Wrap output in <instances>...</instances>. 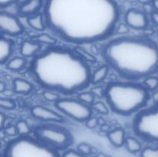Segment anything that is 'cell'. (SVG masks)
<instances>
[{
  "mask_svg": "<svg viewBox=\"0 0 158 157\" xmlns=\"http://www.w3.org/2000/svg\"><path fill=\"white\" fill-rule=\"evenodd\" d=\"M119 16L115 0H47L45 6L47 27L74 44L106 39L117 28Z\"/></svg>",
  "mask_w": 158,
  "mask_h": 157,
  "instance_id": "1",
  "label": "cell"
},
{
  "mask_svg": "<svg viewBox=\"0 0 158 157\" xmlns=\"http://www.w3.org/2000/svg\"><path fill=\"white\" fill-rule=\"evenodd\" d=\"M30 71L40 86L65 95L84 90L92 78L85 60L69 49L53 46L35 55Z\"/></svg>",
  "mask_w": 158,
  "mask_h": 157,
  "instance_id": "2",
  "label": "cell"
},
{
  "mask_svg": "<svg viewBox=\"0 0 158 157\" xmlns=\"http://www.w3.org/2000/svg\"><path fill=\"white\" fill-rule=\"evenodd\" d=\"M102 55L123 78L138 80L158 71V46L151 38L120 35L103 45Z\"/></svg>",
  "mask_w": 158,
  "mask_h": 157,
  "instance_id": "3",
  "label": "cell"
},
{
  "mask_svg": "<svg viewBox=\"0 0 158 157\" xmlns=\"http://www.w3.org/2000/svg\"><path fill=\"white\" fill-rule=\"evenodd\" d=\"M104 96L114 112L129 116L146 106L150 95L145 86L133 83L112 82L105 88Z\"/></svg>",
  "mask_w": 158,
  "mask_h": 157,
  "instance_id": "4",
  "label": "cell"
},
{
  "mask_svg": "<svg viewBox=\"0 0 158 157\" xmlns=\"http://www.w3.org/2000/svg\"><path fill=\"white\" fill-rule=\"evenodd\" d=\"M3 157H60V155L56 149L37 139L24 135L8 143Z\"/></svg>",
  "mask_w": 158,
  "mask_h": 157,
  "instance_id": "5",
  "label": "cell"
},
{
  "mask_svg": "<svg viewBox=\"0 0 158 157\" xmlns=\"http://www.w3.org/2000/svg\"><path fill=\"white\" fill-rule=\"evenodd\" d=\"M133 129L139 138L158 144V104L140 110L134 117Z\"/></svg>",
  "mask_w": 158,
  "mask_h": 157,
  "instance_id": "6",
  "label": "cell"
},
{
  "mask_svg": "<svg viewBox=\"0 0 158 157\" xmlns=\"http://www.w3.org/2000/svg\"><path fill=\"white\" fill-rule=\"evenodd\" d=\"M34 135L35 139L56 150L67 149L73 142V137L69 130L57 125L44 124L36 126Z\"/></svg>",
  "mask_w": 158,
  "mask_h": 157,
  "instance_id": "7",
  "label": "cell"
},
{
  "mask_svg": "<svg viewBox=\"0 0 158 157\" xmlns=\"http://www.w3.org/2000/svg\"><path fill=\"white\" fill-rule=\"evenodd\" d=\"M55 106L62 112L75 121L83 123L92 116V108L80 100L60 99Z\"/></svg>",
  "mask_w": 158,
  "mask_h": 157,
  "instance_id": "8",
  "label": "cell"
},
{
  "mask_svg": "<svg viewBox=\"0 0 158 157\" xmlns=\"http://www.w3.org/2000/svg\"><path fill=\"white\" fill-rule=\"evenodd\" d=\"M0 30L2 33L8 35H21L23 32V26L19 20L12 14L2 11L0 12Z\"/></svg>",
  "mask_w": 158,
  "mask_h": 157,
  "instance_id": "9",
  "label": "cell"
},
{
  "mask_svg": "<svg viewBox=\"0 0 158 157\" xmlns=\"http://www.w3.org/2000/svg\"><path fill=\"white\" fill-rule=\"evenodd\" d=\"M125 23L130 28L137 30L145 29L148 26L149 20L144 12L135 9H131L125 14Z\"/></svg>",
  "mask_w": 158,
  "mask_h": 157,
  "instance_id": "10",
  "label": "cell"
},
{
  "mask_svg": "<svg viewBox=\"0 0 158 157\" xmlns=\"http://www.w3.org/2000/svg\"><path fill=\"white\" fill-rule=\"evenodd\" d=\"M32 116L39 120L45 122L63 123L64 118L60 114L50 109L42 106H35L30 109Z\"/></svg>",
  "mask_w": 158,
  "mask_h": 157,
  "instance_id": "11",
  "label": "cell"
},
{
  "mask_svg": "<svg viewBox=\"0 0 158 157\" xmlns=\"http://www.w3.org/2000/svg\"><path fill=\"white\" fill-rule=\"evenodd\" d=\"M43 0H26L19 7V12L23 15H35L42 7Z\"/></svg>",
  "mask_w": 158,
  "mask_h": 157,
  "instance_id": "12",
  "label": "cell"
},
{
  "mask_svg": "<svg viewBox=\"0 0 158 157\" xmlns=\"http://www.w3.org/2000/svg\"><path fill=\"white\" fill-rule=\"evenodd\" d=\"M13 42L9 38L2 36L0 38V62L4 64L9 60L12 52Z\"/></svg>",
  "mask_w": 158,
  "mask_h": 157,
  "instance_id": "13",
  "label": "cell"
},
{
  "mask_svg": "<svg viewBox=\"0 0 158 157\" xmlns=\"http://www.w3.org/2000/svg\"><path fill=\"white\" fill-rule=\"evenodd\" d=\"M40 49V43L35 41H23L20 47V52L25 58H30L35 55Z\"/></svg>",
  "mask_w": 158,
  "mask_h": 157,
  "instance_id": "14",
  "label": "cell"
},
{
  "mask_svg": "<svg viewBox=\"0 0 158 157\" xmlns=\"http://www.w3.org/2000/svg\"><path fill=\"white\" fill-rule=\"evenodd\" d=\"M125 134L126 132L122 128H117L110 131L108 133L107 137L111 144L115 147H121L123 145L125 144Z\"/></svg>",
  "mask_w": 158,
  "mask_h": 157,
  "instance_id": "15",
  "label": "cell"
},
{
  "mask_svg": "<svg viewBox=\"0 0 158 157\" xmlns=\"http://www.w3.org/2000/svg\"><path fill=\"white\" fill-rule=\"evenodd\" d=\"M33 89L32 83L26 79L16 78L13 80L14 92L18 94H28Z\"/></svg>",
  "mask_w": 158,
  "mask_h": 157,
  "instance_id": "16",
  "label": "cell"
},
{
  "mask_svg": "<svg viewBox=\"0 0 158 157\" xmlns=\"http://www.w3.org/2000/svg\"><path fill=\"white\" fill-rule=\"evenodd\" d=\"M27 23L32 29L37 32L43 31L46 26V21L44 20L42 14H35V15L28 16Z\"/></svg>",
  "mask_w": 158,
  "mask_h": 157,
  "instance_id": "17",
  "label": "cell"
},
{
  "mask_svg": "<svg viewBox=\"0 0 158 157\" xmlns=\"http://www.w3.org/2000/svg\"><path fill=\"white\" fill-rule=\"evenodd\" d=\"M109 73V67L107 65H103L98 69H96L92 73V78H91V83L94 85L99 84L102 83L107 76Z\"/></svg>",
  "mask_w": 158,
  "mask_h": 157,
  "instance_id": "18",
  "label": "cell"
},
{
  "mask_svg": "<svg viewBox=\"0 0 158 157\" xmlns=\"http://www.w3.org/2000/svg\"><path fill=\"white\" fill-rule=\"evenodd\" d=\"M26 65V58H23V57H15V58L9 60L7 65H6V68L9 70L17 72V71H21L22 69H24Z\"/></svg>",
  "mask_w": 158,
  "mask_h": 157,
  "instance_id": "19",
  "label": "cell"
},
{
  "mask_svg": "<svg viewBox=\"0 0 158 157\" xmlns=\"http://www.w3.org/2000/svg\"><path fill=\"white\" fill-rule=\"evenodd\" d=\"M125 146L127 149L131 153H137L142 149L141 143L134 137H127L125 140Z\"/></svg>",
  "mask_w": 158,
  "mask_h": 157,
  "instance_id": "20",
  "label": "cell"
},
{
  "mask_svg": "<svg viewBox=\"0 0 158 157\" xmlns=\"http://www.w3.org/2000/svg\"><path fill=\"white\" fill-rule=\"evenodd\" d=\"M35 41L39 43H43V44L49 45V46H52L56 44V39L53 38L51 35H48L46 33L40 34L37 36L35 37Z\"/></svg>",
  "mask_w": 158,
  "mask_h": 157,
  "instance_id": "21",
  "label": "cell"
},
{
  "mask_svg": "<svg viewBox=\"0 0 158 157\" xmlns=\"http://www.w3.org/2000/svg\"><path fill=\"white\" fill-rule=\"evenodd\" d=\"M16 127L17 132L21 136H24V135H27L28 134L30 133L31 132V128L28 123L25 120H20L15 125Z\"/></svg>",
  "mask_w": 158,
  "mask_h": 157,
  "instance_id": "22",
  "label": "cell"
},
{
  "mask_svg": "<svg viewBox=\"0 0 158 157\" xmlns=\"http://www.w3.org/2000/svg\"><path fill=\"white\" fill-rule=\"evenodd\" d=\"M78 99L80 101L85 104L93 105L94 103V100H95V95L92 92H83L79 94Z\"/></svg>",
  "mask_w": 158,
  "mask_h": 157,
  "instance_id": "23",
  "label": "cell"
},
{
  "mask_svg": "<svg viewBox=\"0 0 158 157\" xmlns=\"http://www.w3.org/2000/svg\"><path fill=\"white\" fill-rule=\"evenodd\" d=\"M143 84L148 90L155 91L158 88V78L153 75L147 77L143 81Z\"/></svg>",
  "mask_w": 158,
  "mask_h": 157,
  "instance_id": "24",
  "label": "cell"
},
{
  "mask_svg": "<svg viewBox=\"0 0 158 157\" xmlns=\"http://www.w3.org/2000/svg\"><path fill=\"white\" fill-rule=\"evenodd\" d=\"M16 106V103L13 99L9 98H3L2 97L0 99V107L2 109L6 110H12Z\"/></svg>",
  "mask_w": 158,
  "mask_h": 157,
  "instance_id": "25",
  "label": "cell"
},
{
  "mask_svg": "<svg viewBox=\"0 0 158 157\" xmlns=\"http://www.w3.org/2000/svg\"><path fill=\"white\" fill-rule=\"evenodd\" d=\"M43 96L47 101L50 103H56L60 99V95L56 92H53L51 90H46L43 92Z\"/></svg>",
  "mask_w": 158,
  "mask_h": 157,
  "instance_id": "26",
  "label": "cell"
},
{
  "mask_svg": "<svg viewBox=\"0 0 158 157\" xmlns=\"http://www.w3.org/2000/svg\"><path fill=\"white\" fill-rule=\"evenodd\" d=\"M93 108L95 109L97 112H98L99 113L103 114V115H107L109 113V109H108L107 106H106L104 103H103L102 101H98L96 102L93 104Z\"/></svg>",
  "mask_w": 158,
  "mask_h": 157,
  "instance_id": "27",
  "label": "cell"
},
{
  "mask_svg": "<svg viewBox=\"0 0 158 157\" xmlns=\"http://www.w3.org/2000/svg\"><path fill=\"white\" fill-rule=\"evenodd\" d=\"M140 157H158V148H144L142 150Z\"/></svg>",
  "mask_w": 158,
  "mask_h": 157,
  "instance_id": "28",
  "label": "cell"
},
{
  "mask_svg": "<svg viewBox=\"0 0 158 157\" xmlns=\"http://www.w3.org/2000/svg\"><path fill=\"white\" fill-rule=\"evenodd\" d=\"M77 151L84 155H89L92 152V146L86 143H82L77 146Z\"/></svg>",
  "mask_w": 158,
  "mask_h": 157,
  "instance_id": "29",
  "label": "cell"
},
{
  "mask_svg": "<svg viewBox=\"0 0 158 157\" xmlns=\"http://www.w3.org/2000/svg\"><path fill=\"white\" fill-rule=\"evenodd\" d=\"M115 30L118 35H126L130 32V27L127 25V23H120L117 26Z\"/></svg>",
  "mask_w": 158,
  "mask_h": 157,
  "instance_id": "30",
  "label": "cell"
},
{
  "mask_svg": "<svg viewBox=\"0 0 158 157\" xmlns=\"http://www.w3.org/2000/svg\"><path fill=\"white\" fill-rule=\"evenodd\" d=\"M63 157H85V155L77 150L69 149L63 153Z\"/></svg>",
  "mask_w": 158,
  "mask_h": 157,
  "instance_id": "31",
  "label": "cell"
},
{
  "mask_svg": "<svg viewBox=\"0 0 158 157\" xmlns=\"http://www.w3.org/2000/svg\"><path fill=\"white\" fill-rule=\"evenodd\" d=\"M85 123H86V126H87L88 129H94L99 123V120L95 117L91 116Z\"/></svg>",
  "mask_w": 158,
  "mask_h": 157,
  "instance_id": "32",
  "label": "cell"
},
{
  "mask_svg": "<svg viewBox=\"0 0 158 157\" xmlns=\"http://www.w3.org/2000/svg\"><path fill=\"white\" fill-rule=\"evenodd\" d=\"M91 92L94 93V95L95 96H99V97H103L105 95V89H103V88L100 87V86H97V87L93 88Z\"/></svg>",
  "mask_w": 158,
  "mask_h": 157,
  "instance_id": "33",
  "label": "cell"
},
{
  "mask_svg": "<svg viewBox=\"0 0 158 157\" xmlns=\"http://www.w3.org/2000/svg\"><path fill=\"white\" fill-rule=\"evenodd\" d=\"M5 132L9 135H15L16 134H18L16 127L13 126H9L8 127H6V129H5Z\"/></svg>",
  "mask_w": 158,
  "mask_h": 157,
  "instance_id": "34",
  "label": "cell"
},
{
  "mask_svg": "<svg viewBox=\"0 0 158 157\" xmlns=\"http://www.w3.org/2000/svg\"><path fill=\"white\" fill-rule=\"evenodd\" d=\"M18 1H19V0H0V6L2 8L7 7V6H10V5L13 4Z\"/></svg>",
  "mask_w": 158,
  "mask_h": 157,
  "instance_id": "35",
  "label": "cell"
},
{
  "mask_svg": "<svg viewBox=\"0 0 158 157\" xmlns=\"http://www.w3.org/2000/svg\"><path fill=\"white\" fill-rule=\"evenodd\" d=\"M151 18L153 22L158 26V12H154L151 14Z\"/></svg>",
  "mask_w": 158,
  "mask_h": 157,
  "instance_id": "36",
  "label": "cell"
},
{
  "mask_svg": "<svg viewBox=\"0 0 158 157\" xmlns=\"http://www.w3.org/2000/svg\"><path fill=\"white\" fill-rule=\"evenodd\" d=\"M152 97H153V100H154L156 103H158V91H155V92H154Z\"/></svg>",
  "mask_w": 158,
  "mask_h": 157,
  "instance_id": "37",
  "label": "cell"
},
{
  "mask_svg": "<svg viewBox=\"0 0 158 157\" xmlns=\"http://www.w3.org/2000/svg\"><path fill=\"white\" fill-rule=\"evenodd\" d=\"M153 7L158 12V0H153Z\"/></svg>",
  "mask_w": 158,
  "mask_h": 157,
  "instance_id": "38",
  "label": "cell"
},
{
  "mask_svg": "<svg viewBox=\"0 0 158 157\" xmlns=\"http://www.w3.org/2000/svg\"><path fill=\"white\" fill-rule=\"evenodd\" d=\"M0 118H1V127L2 129H3V126H4V115L3 113H1V115H0Z\"/></svg>",
  "mask_w": 158,
  "mask_h": 157,
  "instance_id": "39",
  "label": "cell"
},
{
  "mask_svg": "<svg viewBox=\"0 0 158 157\" xmlns=\"http://www.w3.org/2000/svg\"><path fill=\"white\" fill-rule=\"evenodd\" d=\"M4 90H5V84L2 82V83H0V92H4Z\"/></svg>",
  "mask_w": 158,
  "mask_h": 157,
  "instance_id": "40",
  "label": "cell"
}]
</instances>
